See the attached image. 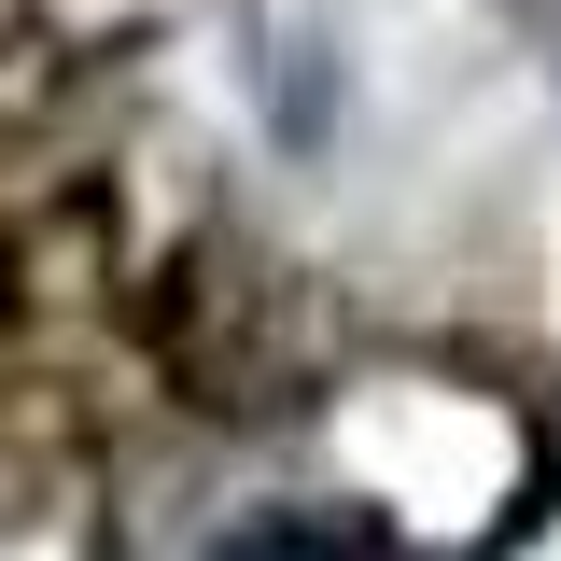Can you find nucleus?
<instances>
[{"instance_id": "nucleus-1", "label": "nucleus", "mask_w": 561, "mask_h": 561, "mask_svg": "<svg viewBox=\"0 0 561 561\" xmlns=\"http://www.w3.org/2000/svg\"><path fill=\"white\" fill-rule=\"evenodd\" d=\"M210 561H421L393 519H365V505H267V519H239Z\"/></svg>"}]
</instances>
